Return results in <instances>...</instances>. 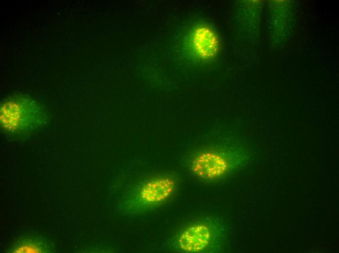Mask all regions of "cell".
<instances>
[{
	"label": "cell",
	"instance_id": "1",
	"mask_svg": "<svg viewBox=\"0 0 339 253\" xmlns=\"http://www.w3.org/2000/svg\"><path fill=\"white\" fill-rule=\"evenodd\" d=\"M47 120L44 108L25 95L15 94L0 107V126L9 134H27L43 126Z\"/></svg>",
	"mask_w": 339,
	"mask_h": 253
},
{
	"label": "cell",
	"instance_id": "3",
	"mask_svg": "<svg viewBox=\"0 0 339 253\" xmlns=\"http://www.w3.org/2000/svg\"><path fill=\"white\" fill-rule=\"evenodd\" d=\"M189 45L195 56L202 59L214 57L219 51V41L214 31L206 24L198 25L192 31Z\"/></svg>",
	"mask_w": 339,
	"mask_h": 253
},
{
	"label": "cell",
	"instance_id": "6",
	"mask_svg": "<svg viewBox=\"0 0 339 253\" xmlns=\"http://www.w3.org/2000/svg\"><path fill=\"white\" fill-rule=\"evenodd\" d=\"M48 246L42 240L35 237L22 238L16 242L10 249L12 253H44Z\"/></svg>",
	"mask_w": 339,
	"mask_h": 253
},
{
	"label": "cell",
	"instance_id": "5",
	"mask_svg": "<svg viewBox=\"0 0 339 253\" xmlns=\"http://www.w3.org/2000/svg\"><path fill=\"white\" fill-rule=\"evenodd\" d=\"M213 234L210 227L203 223L191 225L180 234L178 239L180 248L188 253L199 252L211 243Z\"/></svg>",
	"mask_w": 339,
	"mask_h": 253
},
{
	"label": "cell",
	"instance_id": "2",
	"mask_svg": "<svg viewBox=\"0 0 339 253\" xmlns=\"http://www.w3.org/2000/svg\"><path fill=\"white\" fill-rule=\"evenodd\" d=\"M230 161L219 150L207 149L199 151L192 158L190 168L197 177L213 180L224 177L230 168Z\"/></svg>",
	"mask_w": 339,
	"mask_h": 253
},
{
	"label": "cell",
	"instance_id": "4",
	"mask_svg": "<svg viewBox=\"0 0 339 253\" xmlns=\"http://www.w3.org/2000/svg\"><path fill=\"white\" fill-rule=\"evenodd\" d=\"M176 188V181L167 176L157 177L146 182L139 190V200L145 205H154L166 200Z\"/></svg>",
	"mask_w": 339,
	"mask_h": 253
}]
</instances>
